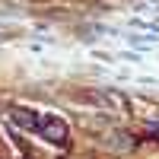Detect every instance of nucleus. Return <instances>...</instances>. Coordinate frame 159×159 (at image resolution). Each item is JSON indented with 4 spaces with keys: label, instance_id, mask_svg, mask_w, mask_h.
Wrapping results in <instances>:
<instances>
[{
    "label": "nucleus",
    "instance_id": "obj_1",
    "mask_svg": "<svg viewBox=\"0 0 159 159\" xmlns=\"http://www.w3.org/2000/svg\"><path fill=\"white\" fill-rule=\"evenodd\" d=\"M10 115H13V121H19L25 130L45 137L48 143H54V147H64V143H67V124H64L57 115H48V111H25V108H13Z\"/></svg>",
    "mask_w": 159,
    "mask_h": 159
},
{
    "label": "nucleus",
    "instance_id": "obj_2",
    "mask_svg": "<svg viewBox=\"0 0 159 159\" xmlns=\"http://www.w3.org/2000/svg\"><path fill=\"white\" fill-rule=\"evenodd\" d=\"M150 130H153V134H159V124H153V127H150Z\"/></svg>",
    "mask_w": 159,
    "mask_h": 159
}]
</instances>
